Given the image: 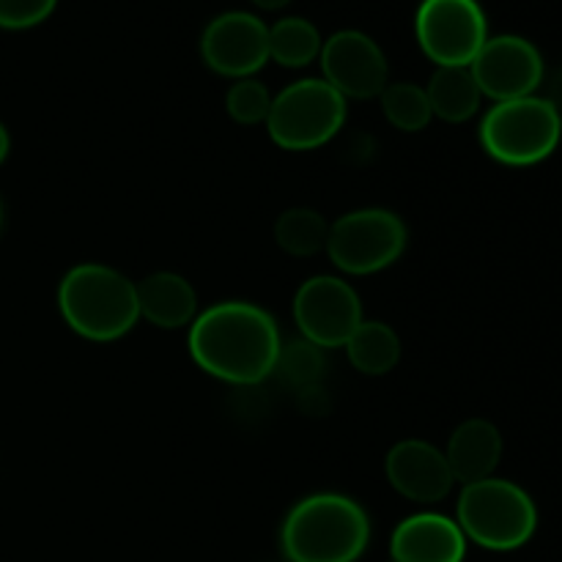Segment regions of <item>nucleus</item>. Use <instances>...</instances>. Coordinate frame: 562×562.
<instances>
[{"mask_svg":"<svg viewBox=\"0 0 562 562\" xmlns=\"http://www.w3.org/2000/svg\"><path fill=\"white\" fill-rule=\"evenodd\" d=\"M280 355V329L263 307L250 302H220L190 327V357L220 382L250 384L272 376Z\"/></svg>","mask_w":562,"mask_h":562,"instance_id":"f257e3e1","label":"nucleus"},{"mask_svg":"<svg viewBox=\"0 0 562 562\" xmlns=\"http://www.w3.org/2000/svg\"><path fill=\"white\" fill-rule=\"evenodd\" d=\"M371 541V521L360 503L344 494L300 499L280 527L289 562H357Z\"/></svg>","mask_w":562,"mask_h":562,"instance_id":"f03ea898","label":"nucleus"},{"mask_svg":"<svg viewBox=\"0 0 562 562\" xmlns=\"http://www.w3.org/2000/svg\"><path fill=\"white\" fill-rule=\"evenodd\" d=\"M58 311L71 333L93 344H110L140 318L137 285L104 263H80L58 285Z\"/></svg>","mask_w":562,"mask_h":562,"instance_id":"7ed1b4c3","label":"nucleus"},{"mask_svg":"<svg viewBox=\"0 0 562 562\" xmlns=\"http://www.w3.org/2000/svg\"><path fill=\"white\" fill-rule=\"evenodd\" d=\"M456 514V525L464 538L488 552L521 549L538 530V508L532 497L503 477H486L461 488Z\"/></svg>","mask_w":562,"mask_h":562,"instance_id":"20e7f679","label":"nucleus"},{"mask_svg":"<svg viewBox=\"0 0 562 562\" xmlns=\"http://www.w3.org/2000/svg\"><path fill=\"white\" fill-rule=\"evenodd\" d=\"M560 110L552 99L525 97L497 102L481 121V143L488 157L527 168L552 157L560 146Z\"/></svg>","mask_w":562,"mask_h":562,"instance_id":"39448f33","label":"nucleus"},{"mask_svg":"<svg viewBox=\"0 0 562 562\" xmlns=\"http://www.w3.org/2000/svg\"><path fill=\"white\" fill-rule=\"evenodd\" d=\"M346 124V99L327 80L291 82L272 99L267 130L285 151H313L333 140Z\"/></svg>","mask_w":562,"mask_h":562,"instance_id":"423d86ee","label":"nucleus"},{"mask_svg":"<svg viewBox=\"0 0 562 562\" xmlns=\"http://www.w3.org/2000/svg\"><path fill=\"white\" fill-rule=\"evenodd\" d=\"M406 225L387 209H357L329 225L327 256L340 272L373 274L393 267L406 250Z\"/></svg>","mask_w":562,"mask_h":562,"instance_id":"0eeeda50","label":"nucleus"},{"mask_svg":"<svg viewBox=\"0 0 562 562\" xmlns=\"http://www.w3.org/2000/svg\"><path fill=\"white\" fill-rule=\"evenodd\" d=\"M415 33L437 66H470L486 44L488 22L477 0H423Z\"/></svg>","mask_w":562,"mask_h":562,"instance_id":"6e6552de","label":"nucleus"},{"mask_svg":"<svg viewBox=\"0 0 562 562\" xmlns=\"http://www.w3.org/2000/svg\"><path fill=\"white\" fill-rule=\"evenodd\" d=\"M294 322L302 338L318 349H340L362 324L357 291L333 274H316L294 296Z\"/></svg>","mask_w":562,"mask_h":562,"instance_id":"1a4fd4ad","label":"nucleus"},{"mask_svg":"<svg viewBox=\"0 0 562 562\" xmlns=\"http://www.w3.org/2000/svg\"><path fill=\"white\" fill-rule=\"evenodd\" d=\"M470 71L483 97L494 102H510V99L536 97L538 86L543 82V58L532 42L503 33L486 38L481 53L470 64Z\"/></svg>","mask_w":562,"mask_h":562,"instance_id":"9d476101","label":"nucleus"},{"mask_svg":"<svg viewBox=\"0 0 562 562\" xmlns=\"http://www.w3.org/2000/svg\"><path fill=\"white\" fill-rule=\"evenodd\" d=\"M324 80L344 99H373L390 86V64L382 47L362 31H338L324 42Z\"/></svg>","mask_w":562,"mask_h":562,"instance_id":"9b49d317","label":"nucleus"},{"mask_svg":"<svg viewBox=\"0 0 562 562\" xmlns=\"http://www.w3.org/2000/svg\"><path fill=\"white\" fill-rule=\"evenodd\" d=\"M201 55L217 75L245 80L267 66L269 27L250 11H225L203 31Z\"/></svg>","mask_w":562,"mask_h":562,"instance_id":"f8f14e48","label":"nucleus"},{"mask_svg":"<svg viewBox=\"0 0 562 562\" xmlns=\"http://www.w3.org/2000/svg\"><path fill=\"white\" fill-rule=\"evenodd\" d=\"M384 472L401 497L423 505L442 503L456 483L442 450L423 439H404L393 445L384 459Z\"/></svg>","mask_w":562,"mask_h":562,"instance_id":"ddd939ff","label":"nucleus"},{"mask_svg":"<svg viewBox=\"0 0 562 562\" xmlns=\"http://www.w3.org/2000/svg\"><path fill=\"white\" fill-rule=\"evenodd\" d=\"M393 562H464L467 538L442 514H415L395 527L390 538Z\"/></svg>","mask_w":562,"mask_h":562,"instance_id":"4468645a","label":"nucleus"},{"mask_svg":"<svg viewBox=\"0 0 562 562\" xmlns=\"http://www.w3.org/2000/svg\"><path fill=\"white\" fill-rule=\"evenodd\" d=\"M499 459H503V434L494 423L483 420V417H472V420L461 423L450 434L448 450H445L450 475H453V481L464 483V486L494 477Z\"/></svg>","mask_w":562,"mask_h":562,"instance_id":"2eb2a0df","label":"nucleus"},{"mask_svg":"<svg viewBox=\"0 0 562 562\" xmlns=\"http://www.w3.org/2000/svg\"><path fill=\"white\" fill-rule=\"evenodd\" d=\"M135 285L140 318L154 327L181 329L198 318V294L181 274L154 272Z\"/></svg>","mask_w":562,"mask_h":562,"instance_id":"dca6fc26","label":"nucleus"},{"mask_svg":"<svg viewBox=\"0 0 562 562\" xmlns=\"http://www.w3.org/2000/svg\"><path fill=\"white\" fill-rule=\"evenodd\" d=\"M428 104L437 119L448 124H464L481 110V88L470 66H437L426 86Z\"/></svg>","mask_w":562,"mask_h":562,"instance_id":"f3484780","label":"nucleus"},{"mask_svg":"<svg viewBox=\"0 0 562 562\" xmlns=\"http://www.w3.org/2000/svg\"><path fill=\"white\" fill-rule=\"evenodd\" d=\"M349 362L366 376H384L401 360V340L390 324L362 322L346 344Z\"/></svg>","mask_w":562,"mask_h":562,"instance_id":"a211bd4d","label":"nucleus"},{"mask_svg":"<svg viewBox=\"0 0 562 562\" xmlns=\"http://www.w3.org/2000/svg\"><path fill=\"white\" fill-rule=\"evenodd\" d=\"M322 33L305 16H283L269 27V58L285 69H302L322 55Z\"/></svg>","mask_w":562,"mask_h":562,"instance_id":"6ab92c4d","label":"nucleus"},{"mask_svg":"<svg viewBox=\"0 0 562 562\" xmlns=\"http://www.w3.org/2000/svg\"><path fill=\"white\" fill-rule=\"evenodd\" d=\"M327 236L329 223L316 209H289L274 223V241H278L280 250L294 258H311L316 252L327 250Z\"/></svg>","mask_w":562,"mask_h":562,"instance_id":"aec40b11","label":"nucleus"},{"mask_svg":"<svg viewBox=\"0 0 562 562\" xmlns=\"http://www.w3.org/2000/svg\"><path fill=\"white\" fill-rule=\"evenodd\" d=\"M272 373H278V379L289 390L305 393V390L322 384L324 373H327V357H324V349H318L311 340H294L289 346H280Z\"/></svg>","mask_w":562,"mask_h":562,"instance_id":"412c9836","label":"nucleus"},{"mask_svg":"<svg viewBox=\"0 0 562 562\" xmlns=\"http://www.w3.org/2000/svg\"><path fill=\"white\" fill-rule=\"evenodd\" d=\"M382 99V113L395 130L401 132H423L431 124L434 113L428 104L426 88L415 82H393L379 93Z\"/></svg>","mask_w":562,"mask_h":562,"instance_id":"4be33fe9","label":"nucleus"},{"mask_svg":"<svg viewBox=\"0 0 562 562\" xmlns=\"http://www.w3.org/2000/svg\"><path fill=\"white\" fill-rule=\"evenodd\" d=\"M272 93L256 77H245V80H236L231 86L228 97H225V110H228L231 119L236 124L256 126L267 124L269 110H272Z\"/></svg>","mask_w":562,"mask_h":562,"instance_id":"5701e85b","label":"nucleus"},{"mask_svg":"<svg viewBox=\"0 0 562 562\" xmlns=\"http://www.w3.org/2000/svg\"><path fill=\"white\" fill-rule=\"evenodd\" d=\"M58 0H0V27L3 31H27L47 20Z\"/></svg>","mask_w":562,"mask_h":562,"instance_id":"b1692460","label":"nucleus"},{"mask_svg":"<svg viewBox=\"0 0 562 562\" xmlns=\"http://www.w3.org/2000/svg\"><path fill=\"white\" fill-rule=\"evenodd\" d=\"M296 395H300V409L302 412H307V415H313V417L327 415L329 401H327V390H324L322 384H316V387L305 390V393H296Z\"/></svg>","mask_w":562,"mask_h":562,"instance_id":"393cba45","label":"nucleus"},{"mask_svg":"<svg viewBox=\"0 0 562 562\" xmlns=\"http://www.w3.org/2000/svg\"><path fill=\"white\" fill-rule=\"evenodd\" d=\"M250 3L258 5V9H263V11H278V9H285L291 0H250Z\"/></svg>","mask_w":562,"mask_h":562,"instance_id":"a878e982","label":"nucleus"},{"mask_svg":"<svg viewBox=\"0 0 562 562\" xmlns=\"http://www.w3.org/2000/svg\"><path fill=\"white\" fill-rule=\"evenodd\" d=\"M9 148H11L9 130H5V126L0 124V165H3V162H5V157H9Z\"/></svg>","mask_w":562,"mask_h":562,"instance_id":"bb28decb","label":"nucleus"},{"mask_svg":"<svg viewBox=\"0 0 562 562\" xmlns=\"http://www.w3.org/2000/svg\"><path fill=\"white\" fill-rule=\"evenodd\" d=\"M0 225H3V206H0Z\"/></svg>","mask_w":562,"mask_h":562,"instance_id":"cd10ccee","label":"nucleus"},{"mask_svg":"<svg viewBox=\"0 0 562 562\" xmlns=\"http://www.w3.org/2000/svg\"><path fill=\"white\" fill-rule=\"evenodd\" d=\"M560 132H562V113H560Z\"/></svg>","mask_w":562,"mask_h":562,"instance_id":"c85d7f7f","label":"nucleus"}]
</instances>
